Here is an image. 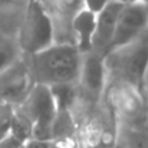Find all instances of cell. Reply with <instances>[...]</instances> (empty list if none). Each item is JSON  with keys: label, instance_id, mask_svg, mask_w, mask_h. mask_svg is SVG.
Wrapping results in <instances>:
<instances>
[{"label": "cell", "instance_id": "1", "mask_svg": "<svg viewBox=\"0 0 148 148\" xmlns=\"http://www.w3.org/2000/svg\"><path fill=\"white\" fill-rule=\"evenodd\" d=\"M27 57V66L34 83L46 86L78 83L82 53L75 44L53 43Z\"/></svg>", "mask_w": 148, "mask_h": 148}, {"label": "cell", "instance_id": "2", "mask_svg": "<svg viewBox=\"0 0 148 148\" xmlns=\"http://www.w3.org/2000/svg\"><path fill=\"white\" fill-rule=\"evenodd\" d=\"M55 43V29L49 10L43 1L29 0L22 13L17 44L21 52L30 56Z\"/></svg>", "mask_w": 148, "mask_h": 148}, {"label": "cell", "instance_id": "3", "mask_svg": "<svg viewBox=\"0 0 148 148\" xmlns=\"http://www.w3.org/2000/svg\"><path fill=\"white\" fill-rule=\"evenodd\" d=\"M18 110L33 126V138L52 142V125L56 117V104L51 90L46 84L34 83Z\"/></svg>", "mask_w": 148, "mask_h": 148}, {"label": "cell", "instance_id": "4", "mask_svg": "<svg viewBox=\"0 0 148 148\" xmlns=\"http://www.w3.org/2000/svg\"><path fill=\"white\" fill-rule=\"evenodd\" d=\"M104 60L107 68L113 69L123 81L135 87H142L146 81L148 60L146 34L133 43L112 51Z\"/></svg>", "mask_w": 148, "mask_h": 148}, {"label": "cell", "instance_id": "5", "mask_svg": "<svg viewBox=\"0 0 148 148\" xmlns=\"http://www.w3.org/2000/svg\"><path fill=\"white\" fill-rule=\"evenodd\" d=\"M147 21L148 9L146 0H136L123 5L117 18L108 53L127 46L144 35L147 30Z\"/></svg>", "mask_w": 148, "mask_h": 148}, {"label": "cell", "instance_id": "6", "mask_svg": "<svg viewBox=\"0 0 148 148\" xmlns=\"http://www.w3.org/2000/svg\"><path fill=\"white\" fill-rule=\"evenodd\" d=\"M33 84L27 62L20 59L0 74V99L17 107L27 96Z\"/></svg>", "mask_w": 148, "mask_h": 148}, {"label": "cell", "instance_id": "7", "mask_svg": "<svg viewBox=\"0 0 148 148\" xmlns=\"http://www.w3.org/2000/svg\"><path fill=\"white\" fill-rule=\"evenodd\" d=\"M107 65L103 56L94 51L82 55L78 83L83 92L94 101L101 97L107 84Z\"/></svg>", "mask_w": 148, "mask_h": 148}, {"label": "cell", "instance_id": "8", "mask_svg": "<svg viewBox=\"0 0 148 148\" xmlns=\"http://www.w3.org/2000/svg\"><path fill=\"white\" fill-rule=\"evenodd\" d=\"M123 5L125 4H121L116 0H109L101 10L96 13L95 33L92 38V51L103 57H105L109 52L117 18Z\"/></svg>", "mask_w": 148, "mask_h": 148}, {"label": "cell", "instance_id": "9", "mask_svg": "<svg viewBox=\"0 0 148 148\" xmlns=\"http://www.w3.org/2000/svg\"><path fill=\"white\" fill-rule=\"evenodd\" d=\"M84 7L83 0H53V12H49L55 29V43H72V21Z\"/></svg>", "mask_w": 148, "mask_h": 148}, {"label": "cell", "instance_id": "10", "mask_svg": "<svg viewBox=\"0 0 148 148\" xmlns=\"http://www.w3.org/2000/svg\"><path fill=\"white\" fill-rule=\"evenodd\" d=\"M96 14L88 10L87 8H82L72 21V34L75 47L82 55L92 51V38L95 33Z\"/></svg>", "mask_w": 148, "mask_h": 148}, {"label": "cell", "instance_id": "11", "mask_svg": "<svg viewBox=\"0 0 148 148\" xmlns=\"http://www.w3.org/2000/svg\"><path fill=\"white\" fill-rule=\"evenodd\" d=\"M75 135V122L72 110H56L52 125V142H73Z\"/></svg>", "mask_w": 148, "mask_h": 148}, {"label": "cell", "instance_id": "12", "mask_svg": "<svg viewBox=\"0 0 148 148\" xmlns=\"http://www.w3.org/2000/svg\"><path fill=\"white\" fill-rule=\"evenodd\" d=\"M48 87L56 104V110H72L77 101L75 83H60Z\"/></svg>", "mask_w": 148, "mask_h": 148}, {"label": "cell", "instance_id": "13", "mask_svg": "<svg viewBox=\"0 0 148 148\" xmlns=\"http://www.w3.org/2000/svg\"><path fill=\"white\" fill-rule=\"evenodd\" d=\"M21 51L18 48L17 40L0 35V74L10 68L16 61L21 59Z\"/></svg>", "mask_w": 148, "mask_h": 148}, {"label": "cell", "instance_id": "14", "mask_svg": "<svg viewBox=\"0 0 148 148\" xmlns=\"http://www.w3.org/2000/svg\"><path fill=\"white\" fill-rule=\"evenodd\" d=\"M9 134L13 135L20 142H26L33 138V126L29 122V120L14 107V113L10 122V130Z\"/></svg>", "mask_w": 148, "mask_h": 148}, {"label": "cell", "instance_id": "15", "mask_svg": "<svg viewBox=\"0 0 148 148\" xmlns=\"http://www.w3.org/2000/svg\"><path fill=\"white\" fill-rule=\"evenodd\" d=\"M14 113V107L9 103H0V139L7 136L10 130V122Z\"/></svg>", "mask_w": 148, "mask_h": 148}, {"label": "cell", "instance_id": "16", "mask_svg": "<svg viewBox=\"0 0 148 148\" xmlns=\"http://www.w3.org/2000/svg\"><path fill=\"white\" fill-rule=\"evenodd\" d=\"M122 144L125 148H148L146 134L136 130H129L123 136Z\"/></svg>", "mask_w": 148, "mask_h": 148}, {"label": "cell", "instance_id": "17", "mask_svg": "<svg viewBox=\"0 0 148 148\" xmlns=\"http://www.w3.org/2000/svg\"><path fill=\"white\" fill-rule=\"evenodd\" d=\"M29 0H0V14H17L25 9Z\"/></svg>", "mask_w": 148, "mask_h": 148}, {"label": "cell", "instance_id": "18", "mask_svg": "<svg viewBox=\"0 0 148 148\" xmlns=\"http://www.w3.org/2000/svg\"><path fill=\"white\" fill-rule=\"evenodd\" d=\"M20 148H52V142L31 138V139H29V140L23 142L22 146Z\"/></svg>", "mask_w": 148, "mask_h": 148}, {"label": "cell", "instance_id": "19", "mask_svg": "<svg viewBox=\"0 0 148 148\" xmlns=\"http://www.w3.org/2000/svg\"><path fill=\"white\" fill-rule=\"evenodd\" d=\"M22 146V142L16 139L13 135L8 134L3 139H0V148H20Z\"/></svg>", "mask_w": 148, "mask_h": 148}, {"label": "cell", "instance_id": "20", "mask_svg": "<svg viewBox=\"0 0 148 148\" xmlns=\"http://www.w3.org/2000/svg\"><path fill=\"white\" fill-rule=\"evenodd\" d=\"M113 148H125V147H123L122 142H121V143H117V144H116V146H114V147H113Z\"/></svg>", "mask_w": 148, "mask_h": 148}, {"label": "cell", "instance_id": "21", "mask_svg": "<svg viewBox=\"0 0 148 148\" xmlns=\"http://www.w3.org/2000/svg\"><path fill=\"white\" fill-rule=\"evenodd\" d=\"M38 1H43V0H38Z\"/></svg>", "mask_w": 148, "mask_h": 148}, {"label": "cell", "instance_id": "22", "mask_svg": "<svg viewBox=\"0 0 148 148\" xmlns=\"http://www.w3.org/2000/svg\"><path fill=\"white\" fill-rule=\"evenodd\" d=\"M0 103H1V99H0Z\"/></svg>", "mask_w": 148, "mask_h": 148}]
</instances>
